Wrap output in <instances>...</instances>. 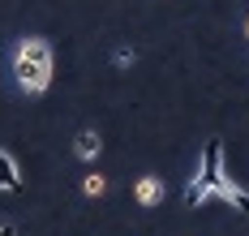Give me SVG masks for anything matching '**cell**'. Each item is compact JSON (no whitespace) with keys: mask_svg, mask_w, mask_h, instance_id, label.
Returning a JSON list of instances; mask_svg holds the SVG:
<instances>
[{"mask_svg":"<svg viewBox=\"0 0 249 236\" xmlns=\"http://www.w3.org/2000/svg\"><path fill=\"white\" fill-rule=\"evenodd\" d=\"M99 151H103V142H99V133L95 129H82L73 137V155L77 159H86V163H90V159H99Z\"/></svg>","mask_w":249,"mask_h":236,"instance_id":"277c9868","label":"cell"},{"mask_svg":"<svg viewBox=\"0 0 249 236\" xmlns=\"http://www.w3.org/2000/svg\"><path fill=\"white\" fill-rule=\"evenodd\" d=\"M133 198H138L142 206H155V202H163V181H159V176H142V181L133 185Z\"/></svg>","mask_w":249,"mask_h":236,"instance_id":"3957f363","label":"cell"},{"mask_svg":"<svg viewBox=\"0 0 249 236\" xmlns=\"http://www.w3.org/2000/svg\"><path fill=\"white\" fill-rule=\"evenodd\" d=\"M133 65V52H116V69H129Z\"/></svg>","mask_w":249,"mask_h":236,"instance_id":"ba28073f","label":"cell"},{"mask_svg":"<svg viewBox=\"0 0 249 236\" xmlns=\"http://www.w3.org/2000/svg\"><path fill=\"white\" fill-rule=\"evenodd\" d=\"M0 236H13V228H0Z\"/></svg>","mask_w":249,"mask_h":236,"instance_id":"9c48e42d","label":"cell"},{"mask_svg":"<svg viewBox=\"0 0 249 236\" xmlns=\"http://www.w3.org/2000/svg\"><path fill=\"white\" fill-rule=\"evenodd\" d=\"M245 34H249V22H245Z\"/></svg>","mask_w":249,"mask_h":236,"instance_id":"30bf717a","label":"cell"},{"mask_svg":"<svg viewBox=\"0 0 249 236\" xmlns=\"http://www.w3.org/2000/svg\"><path fill=\"white\" fill-rule=\"evenodd\" d=\"M219 198H224V202H232L241 215H249V193H245L236 181H232V176H228V185H224V193H219Z\"/></svg>","mask_w":249,"mask_h":236,"instance_id":"8992f818","label":"cell"},{"mask_svg":"<svg viewBox=\"0 0 249 236\" xmlns=\"http://www.w3.org/2000/svg\"><path fill=\"white\" fill-rule=\"evenodd\" d=\"M0 189H4V193L22 189V172H18V159L9 155V151H0Z\"/></svg>","mask_w":249,"mask_h":236,"instance_id":"5b68a950","label":"cell"},{"mask_svg":"<svg viewBox=\"0 0 249 236\" xmlns=\"http://www.w3.org/2000/svg\"><path fill=\"white\" fill-rule=\"evenodd\" d=\"M228 185V172H224V151H219V142L211 137L206 146H202V168L198 176H194V185L185 189V202L189 206H202V202H211V198H219Z\"/></svg>","mask_w":249,"mask_h":236,"instance_id":"7a4b0ae2","label":"cell"},{"mask_svg":"<svg viewBox=\"0 0 249 236\" xmlns=\"http://www.w3.org/2000/svg\"><path fill=\"white\" fill-rule=\"evenodd\" d=\"M103 189H107V181H103V176H86V181H82V193H86V198H99Z\"/></svg>","mask_w":249,"mask_h":236,"instance_id":"52a82bcc","label":"cell"},{"mask_svg":"<svg viewBox=\"0 0 249 236\" xmlns=\"http://www.w3.org/2000/svg\"><path fill=\"white\" fill-rule=\"evenodd\" d=\"M13 78L26 95H43L52 86V48L48 39H22L13 52Z\"/></svg>","mask_w":249,"mask_h":236,"instance_id":"6da1fadb","label":"cell"}]
</instances>
